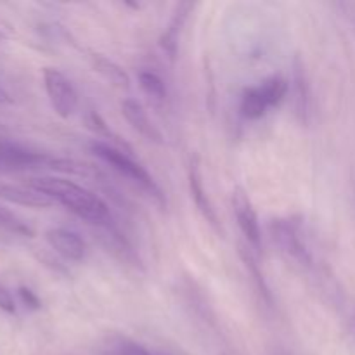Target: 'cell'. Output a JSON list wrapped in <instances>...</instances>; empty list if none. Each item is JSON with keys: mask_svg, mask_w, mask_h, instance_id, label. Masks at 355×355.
Returning a JSON list of instances; mask_svg holds the SVG:
<instances>
[{"mask_svg": "<svg viewBox=\"0 0 355 355\" xmlns=\"http://www.w3.org/2000/svg\"><path fill=\"white\" fill-rule=\"evenodd\" d=\"M28 186L45 194L54 203L62 205L71 214L83 218L89 224H111V214L107 205L99 196L71 180L62 179V177H33L28 180Z\"/></svg>", "mask_w": 355, "mask_h": 355, "instance_id": "obj_1", "label": "cell"}, {"mask_svg": "<svg viewBox=\"0 0 355 355\" xmlns=\"http://www.w3.org/2000/svg\"><path fill=\"white\" fill-rule=\"evenodd\" d=\"M42 168L62 173L64 158H55V156L35 151L21 142L0 137V173L28 172V170Z\"/></svg>", "mask_w": 355, "mask_h": 355, "instance_id": "obj_2", "label": "cell"}, {"mask_svg": "<svg viewBox=\"0 0 355 355\" xmlns=\"http://www.w3.org/2000/svg\"><path fill=\"white\" fill-rule=\"evenodd\" d=\"M90 151L97 156L103 163L110 165L114 172H118L120 175L127 177L128 180H132L134 184H137L141 189L148 191L153 196H156L158 200H162V193H159V187L156 186L155 179L149 175L148 170L137 163L135 159H132L127 153L120 151L114 146L106 144V142H92L90 144Z\"/></svg>", "mask_w": 355, "mask_h": 355, "instance_id": "obj_3", "label": "cell"}, {"mask_svg": "<svg viewBox=\"0 0 355 355\" xmlns=\"http://www.w3.org/2000/svg\"><path fill=\"white\" fill-rule=\"evenodd\" d=\"M44 87L51 106L61 118H69L78 106V96L71 80L55 68H44Z\"/></svg>", "mask_w": 355, "mask_h": 355, "instance_id": "obj_4", "label": "cell"}, {"mask_svg": "<svg viewBox=\"0 0 355 355\" xmlns=\"http://www.w3.org/2000/svg\"><path fill=\"white\" fill-rule=\"evenodd\" d=\"M232 210H234L236 220H238V225L239 229H241L243 236L246 238V241H248L253 248L259 250L260 245H262V232H260L259 215H257L248 194H246L241 187H236L234 193H232Z\"/></svg>", "mask_w": 355, "mask_h": 355, "instance_id": "obj_5", "label": "cell"}, {"mask_svg": "<svg viewBox=\"0 0 355 355\" xmlns=\"http://www.w3.org/2000/svg\"><path fill=\"white\" fill-rule=\"evenodd\" d=\"M45 239L54 252H58L62 259L69 262H82L87 255V245L80 234L75 231L62 227L49 229L45 232Z\"/></svg>", "mask_w": 355, "mask_h": 355, "instance_id": "obj_6", "label": "cell"}, {"mask_svg": "<svg viewBox=\"0 0 355 355\" xmlns=\"http://www.w3.org/2000/svg\"><path fill=\"white\" fill-rule=\"evenodd\" d=\"M121 114H123L125 120L128 121V125H130L139 135H142L146 141L162 144V132H159L158 128H156V125L149 120L148 113H146V110L142 107L141 103H137L135 99H123L121 101Z\"/></svg>", "mask_w": 355, "mask_h": 355, "instance_id": "obj_7", "label": "cell"}, {"mask_svg": "<svg viewBox=\"0 0 355 355\" xmlns=\"http://www.w3.org/2000/svg\"><path fill=\"white\" fill-rule=\"evenodd\" d=\"M270 232H272L274 241H276L277 245H279V248H283L288 255L300 260V262H311V255H309L307 248H305L304 243L300 241L297 231L291 227V224L283 220H274L272 225H270Z\"/></svg>", "mask_w": 355, "mask_h": 355, "instance_id": "obj_8", "label": "cell"}, {"mask_svg": "<svg viewBox=\"0 0 355 355\" xmlns=\"http://www.w3.org/2000/svg\"><path fill=\"white\" fill-rule=\"evenodd\" d=\"M0 200L9 201V203L21 205V207H31V208H45L51 207L54 201L49 200L45 194L38 193V191L31 189L30 186H14V184L0 182Z\"/></svg>", "mask_w": 355, "mask_h": 355, "instance_id": "obj_9", "label": "cell"}, {"mask_svg": "<svg viewBox=\"0 0 355 355\" xmlns=\"http://www.w3.org/2000/svg\"><path fill=\"white\" fill-rule=\"evenodd\" d=\"M189 189H191V196H193L194 203H196L198 210L201 211V215H203L211 225H217L218 222L217 214H215L214 210V205L210 203V198L207 196V191H205V186H203V177H201L200 165H198L196 159L191 163V168H189Z\"/></svg>", "mask_w": 355, "mask_h": 355, "instance_id": "obj_10", "label": "cell"}, {"mask_svg": "<svg viewBox=\"0 0 355 355\" xmlns=\"http://www.w3.org/2000/svg\"><path fill=\"white\" fill-rule=\"evenodd\" d=\"M191 3H180L179 7H177L175 14H173L172 21L168 23V26H166L165 33L162 35V38H159V44H162L163 51L168 54V58H175L177 55V47H179V35L180 31H182V26L184 23H186L187 19V14H189L191 10Z\"/></svg>", "mask_w": 355, "mask_h": 355, "instance_id": "obj_11", "label": "cell"}, {"mask_svg": "<svg viewBox=\"0 0 355 355\" xmlns=\"http://www.w3.org/2000/svg\"><path fill=\"white\" fill-rule=\"evenodd\" d=\"M90 62H92V68L96 69L104 80H107L111 85L125 90L130 87V78H128L127 71H125L121 66H118L114 61L104 58L103 54H92L90 55Z\"/></svg>", "mask_w": 355, "mask_h": 355, "instance_id": "obj_12", "label": "cell"}, {"mask_svg": "<svg viewBox=\"0 0 355 355\" xmlns=\"http://www.w3.org/2000/svg\"><path fill=\"white\" fill-rule=\"evenodd\" d=\"M269 110V104L263 99L262 92H260L259 85L250 87L245 90L241 97V113L243 116L248 118V120H259Z\"/></svg>", "mask_w": 355, "mask_h": 355, "instance_id": "obj_13", "label": "cell"}, {"mask_svg": "<svg viewBox=\"0 0 355 355\" xmlns=\"http://www.w3.org/2000/svg\"><path fill=\"white\" fill-rule=\"evenodd\" d=\"M139 87L142 92L153 101V103H163L166 99V87L165 82L153 71L139 73Z\"/></svg>", "mask_w": 355, "mask_h": 355, "instance_id": "obj_14", "label": "cell"}, {"mask_svg": "<svg viewBox=\"0 0 355 355\" xmlns=\"http://www.w3.org/2000/svg\"><path fill=\"white\" fill-rule=\"evenodd\" d=\"M259 89L269 107H272L284 99V96L288 94V83L286 80L279 78V76H272V78L263 80Z\"/></svg>", "mask_w": 355, "mask_h": 355, "instance_id": "obj_15", "label": "cell"}, {"mask_svg": "<svg viewBox=\"0 0 355 355\" xmlns=\"http://www.w3.org/2000/svg\"><path fill=\"white\" fill-rule=\"evenodd\" d=\"M0 229L14 232V234H19V236L33 234V231H31V229L28 227V225L24 224L19 217H16L12 211L7 210V208L2 207V205H0Z\"/></svg>", "mask_w": 355, "mask_h": 355, "instance_id": "obj_16", "label": "cell"}, {"mask_svg": "<svg viewBox=\"0 0 355 355\" xmlns=\"http://www.w3.org/2000/svg\"><path fill=\"white\" fill-rule=\"evenodd\" d=\"M295 80H297V89H298V94H297V110L298 113L302 114V116L305 118V114H307L309 111V87H307V82H305V73H304V66L300 64V62L297 61V68H295Z\"/></svg>", "mask_w": 355, "mask_h": 355, "instance_id": "obj_17", "label": "cell"}, {"mask_svg": "<svg viewBox=\"0 0 355 355\" xmlns=\"http://www.w3.org/2000/svg\"><path fill=\"white\" fill-rule=\"evenodd\" d=\"M241 257H243V260H245V266H246V269H248L250 272H252V276H253V279H255V283L259 284V288H260V290H262V293L266 295V298H267V300H270L269 288H267L266 281H263V276H262V272H260V270H259V267H257V263L253 262L252 255H250V253H246L245 250L241 248Z\"/></svg>", "mask_w": 355, "mask_h": 355, "instance_id": "obj_18", "label": "cell"}, {"mask_svg": "<svg viewBox=\"0 0 355 355\" xmlns=\"http://www.w3.org/2000/svg\"><path fill=\"white\" fill-rule=\"evenodd\" d=\"M17 295H19V300L23 302L24 307L33 309V311H37V309H40V298H38L37 295H35L33 291L30 290V288L21 286L19 290H17Z\"/></svg>", "mask_w": 355, "mask_h": 355, "instance_id": "obj_19", "label": "cell"}, {"mask_svg": "<svg viewBox=\"0 0 355 355\" xmlns=\"http://www.w3.org/2000/svg\"><path fill=\"white\" fill-rule=\"evenodd\" d=\"M0 311L7 314H16V302L3 284H0Z\"/></svg>", "mask_w": 355, "mask_h": 355, "instance_id": "obj_20", "label": "cell"}, {"mask_svg": "<svg viewBox=\"0 0 355 355\" xmlns=\"http://www.w3.org/2000/svg\"><path fill=\"white\" fill-rule=\"evenodd\" d=\"M121 355H151L144 347L137 345V343H125L121 345Z\"/></svg>", "mask_w": 355, "mask_h": 355, "instance_id": "obj_21", "label": "cell"}, {"mask_svg": "<svg viewBox=\"0 0 355 355\" xmlns=\"http://www.w3.org/2000/svg\"><path fill=\"white\" fill-rule=\"evenodd\" d=\"M10 101H12V99H10L9 94H7L6 90L0 87V104H7V103H10Z\"/></svg>", "mask_w": 355, "mask_h": 355, "instance_id": "obj_22", "label": "cell"}]
</instances>
